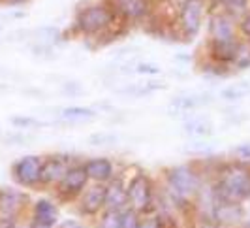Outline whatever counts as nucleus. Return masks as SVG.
Masks as SVG:
<instances>
[{
	"label": "nucleus",
	"mask_w": 250,
	"mask_h": 228,
	"mask_svg": "<svg viewBox=\"0 0 250 228\" xmlns=\"http://www.w3.org/2000/svg\"><path fill=\"white\" fill-rule=\"evenodd\" d=\"M87 183L88 178L83 164L70 166L64 178L57 183V194L64 200H74L77 196H81V192L87 189Z\"/></svg>",
	"instance_id": "nucleus-6"
},
{
	"label": "nucleus",
	"mask_w": 250,
	"mask_h": 228,
	"mask_svg": "<svg viewBox=\"0 0 250 228\" xmlns=\"http://www.w3.org/2000/svg\"><path fill=\"white\" fill-rule=\"evenodd\" d=\"M25 196L15 190H2L0 192V219L4 223H15V217L23 205Z\"/></svg>",
	"instance_id": "nucleus-16"
},
{
	"label": "nucleus",
	"mask_w": 250,
	"mask_h": 228,
	"mask_svg": "<svg viewBox=\"0 0 250 228\" xmlns=\"http://www.w3.org/2000/svg\"><path fill=\"white\" fill-rule=\"evenodd\" d=\"M139 213H136L134 209L126 207L125 211H121V228H139Z\"/></svg>",
	"instance_id": "nucleus-25"
},
{
	"label": "nucleus",
	"mask_w": 250,
	"mask_h": 228,
	"mask_svg": "<svg viewBox=\"0 0 250 228\" xmlns=\"http://www.w3.org/2000/svg\"><path fill=\"white\" fill-rule=\"evenodd\" d=\"M209 102V96H181V98H175L171 102V106L177 108V110H192V108H198V106H203Z\"/></svg>",
	"instance_id": "nucleus-22"
},
{
	"label": "nucleus",
	"mask_w": 250,
	"mask_h": 228,
	"mask_svg": "<svg viewBox=\"0 0 250 228\" xmlns=\"http://www.w3.org/2000/svg\"><path fill=\"white\" fill-rule=\"evenodd\" d=\"M239 30L245 38L250 40V12H247L241 19H239Z\"/></svg>",
	"instance_id": "nucleus-30"
},
{
	"label": "nucleus",
	"mask_w": 250,
	"mask_h": 228,
	"mask_svg": "<svg viewBox=\"0 0 250 228\" xmlns=\"http://www.w3.org/2000/svg\"><path fill=\"white\" fill-rule=\"evenodd\" d=\"M249 94H250V81H243V83L231 85V87L222 91V96H224L226 100H241V98H245Z\"/></svg>",
	"instance_id": "nucleus-21"
},
{
	"label": "nucleus",
	"mask_w": 250,
	"mask_h": 228,
	"mask_svg": "<svg viewBox=\"0 0 250 228\" xmlns=\"http://www.w3.org/2000/svg\"><path fill=\"white\" fill-rule=\"evenodd\" d=\"M185 130L188 134L196 136V138H203V136H211L213 134V125L207 119H192L185 125Z\"/></svg>",
	"instance_id": "nucleus-20"
},
{
	"label": "nucleus",
	"mask_w": 250,
	"mask_h": 228,
	"mask_svg": "<svg viewBox=\"0 0 250 228\" xmlns=\"http://www.w3.org/2000/svg\"><path fill=\"white\" fill-rule=\"evenodd\" d=\"M85 172H87V178L92 179L94 183H107L113 179V162L105 157H94V159H88L87 162L83 164Z\"/></svg>",
	"instance_id": "nucleus-13"
},
{
	"label": "nucleus",
	"mask_w": 250,
	"mask_h": 228,
	"mask_svg": "<svg viewBox=\"0 0 250 228\" xmlns=\"http://www.w3.org/2000/svg\"><path fill=\"white\" fill-rule=\"evenodd\" d=\"M228 17H243L249 12V0H218Z\"/></svg>",
	"instance_id": "nucleus-19"
},
{
	"label": "nucleus",
	"mask_w": 250,
	"mask_h": 228,
	"mask_svg": "<svg viewBox=\"0 0 250 228\" xmlns=\"http://www.w3.org/2000/svg\"><path fill=\"white\" fill-rule=\"evenodd\" d=\"M203 10L205 2L203 0H185L181 8V28L187 36H196L200 32L201 23H203Z\"/></svg>",
	"instance_id": "nucleus-8"
},
{
	"label": "nucleus",
	"mask_w": 250,
	"mask_h": 228,
	"mask_svg": "<svg viewBox=\"0 0 250 228\" xmlns=\"http://www.w3.org/2000/svg\"><path fill=\"white\" fill-rule=\"evenodd\" d=\"M98 228H121V211H104Z\"/></svg>",
	"instance_id": "nucleus-24"
},
{
	"label": "nucleus",
	"mask_w": 250,
	"mask_h": 228,
	"mask_svg": "<svg viewBox=\"0 0 250 228\" xmlns=\"http://www.w3.org/2000/svg\"><path fill=\"white\" fill-rule=\"evenodd\" d=\"M2 228H17V225H15V223H4Z\"/></svg>",
	"instance_id": "nucleus-34"
},
{
	"label": "nucleus",
	"mask_w": 250,
	"mask_h": 228,
	"mask_svg": "<svg viewBox=\"0 0 250 228\" xmlns=\"http://www.w3.org/2000/svg\"><path fill=\"white\" fill-rule=\"evenodd\" d=\"M115 21V13L107 4H90L79 10L75 15V28L85 34V36H94L107 30Z\"/></svg>",
	"instance_id": "nucleus-3"
},
{
	"label": "nucleus",
	"mask_w": 250,
	"mask_h": 228,
	"mask_svg": "<svg viewBox=\"0 0 250 228\" xmlns=\"http://www.w3.org/2000/svg\"><path fill=\"white\" fill-rule=\"evenodd\" d=\"M128 207L126 198V185L123 179H111L105 185V209L107 211H125Z\"/></svg>",
	"instance_id": "nucleus-15"
},
{
	"label": "nucleus",
	"mask_w": 250,
	"mask_h": 228,
	"mask_svg": "<svg viewBox=\"0 0 250 228\" xmlns=\"http://www.w3.org/2000/svg\"><path fill=\"white\" fill-rule=\"evenodd\" d=\"M139 228H164L162 221H158V219H154V217H147V219H143L141 223H139Z\"/></svg>",
	"instance_id": "nucleus-31"
},
{
	"label": "nucleus",
	"mask_w": 250,
	"mask_h": 228,
	"mask_svg": "<svg viewBox=\"0 0 250 228\" xmlns=\"http://www.w3.org/2000/svg\"><path fill=\"white\" fill-rule=\"evenodd\" d=\"M167 178V190L171 194V204L187 202L190 198H196L201 190L200 174L188 164L173 166L166 174Z\"/></svg>",
	"instance_id": "nucleus-2"
},
{
	"label": "nucleus",
	"mask_w": 250,
	"mask_h": 228,
	"mask_svg": "<svg viewBox=\"0 0 250 228\" xmlns=\"http://www.w3.org/2000/svg\"><path fill=\"white\" fill-rule=\"evenodd\" d=\"M42 166H43V157L26 155L13 162L12 176L21 187H36L42 179Z\"/></svg>",
	"instance_id": "nucleus-5"
},
{
	"label": "nucleus",
	"mask_w": 250,
	"mask_h": 228,
	"mask_svg": "<svg viewBox=\"0 0 250 228\" xmlns=\"http://www.w3.org/2000/svg\"><path fill=\"white\" fill-rule=\"evenodd\" d=\"M0 34H2V26H0Z\"/></svg>",
	"instance_id": "nucleus-35"
},
{
	"label": "nucleus",
	"mask_w": 250,
	"mask_h": 228,
	"mask_svg": "<svg viewBox=\"0 0 250 228\" xmlns=\"http://www.w3.org/2000/svg\"><path fill=\"white\" fill-rule=\"evenodd\" d=\"M247 225H249V227H250V219H249V223H247Z\"/></svg>",
	"instance_id": "nucleus-36"
},
{
	"label": "nucleus",
	"mask_w": 250,
	"mask_h": 228,
	"mask_svg": "<svg viewBox=\"0 0 250 228\" xmlns=\"http://www.w3.org/2000/svg\"><path fill=\"white\" fill-rule=\"evenodd\" d=\"M136 72L138 74H147V76H156V74H160V66L152 63H139L136 66Z\"/></svg>",
	"instance_id": "nucleus-29"
},
{
	"label": "nucleus",
	"mask_w": 250,
	"mask_h": 228,
	"mask_svg": "<svg viewBox=\"0 0 250 228\" xmlns=\"http://www.w3.org/2000/svg\"><path fill=\"white\" fill-rule=\"evenodd\" d=\"M61 117L66 119V121H72V123H77V121H90L96 117V112L92 108H85V106H70V108H64L61 110Z\"/></svg>",
	"instance_id": "nucleus-18"
},
{
	"label": "nucleus",
	"mask_w": 250,
	"mask_h": 228,
	"mask_svg": "<svg viewBox=\"0 0 250 228\" xmlns=\"http://www.w3.org/2000/svg\"><path fill=\"white\" fill-rule=\"evenodd\" d=\"M209 36L211 42H224L235 38V23L226 13H214L209 21Z\"/></svg>",
	"instance_id": "nucleus-14"
},
{
	"label": "nucleus",
	"mask_w": 250,
	"mask_h": 228,
	"mask_svg": "<svg viewBox=\"0 0 250 228\" xmlns=\"http://www.w3.org/2000/svg\"><path fill=\"white\" fill-rule=\"evenodd\" d=\"M231 155L237 159V162L250 166V143H241L231 149Z\"/></svg>",
	"instance_id": "nucleus-26"
},
{
	"label": "nucleus",
	"mask_w": 250,
	"mask_h": 228,
	"mask_svg": "<svg viewBox=\"0 0 250 228\" xmlns=\"http://www.w3.org/2000/svg\"><path fill=\"white\" fill-rule=\"evenodd\" d=\"M213 192L216 198L241 204L250 198V166L233 162L218 172Z\"/></svg>",
	"instance_id": "nucleus-1"
},
{
	"label": "nucleus",
	"mask_w": 250,
	"mask_h": 228,
	"mask_svg": "<svg viewBox=\"0 0 250 228\" xmlns=\"http://www.w3.org/2000/svg\"><path fill=\"white\" fill-rule=\"evenodd\" d=\"M107 6L111 8L115 17H123L128 21L143 19L149 13V2L147 0H107Z\"/></svg>",
	"instance_id": "nucleus-11"
},
{
	"label": "nucleus",
	"mask_w": 250,
	"mask_h": 228,
	"mask_svg": "<svg viewBox=\"0 0 250 228\" xmlns=\"http://www.w3.org/2000/svg\"><path fill=\"white\" fill-rule=\"evenodd\" d=\"M10 123H12L13 127H19V128H28V127H40V125H43V123H40L36 119H32V117H12L10 119Z\"/></svg>",
	"instance_id": "nucleus-27"
},
{
	"label": "nucleus",
	"mask_w": 250,
	"mask_h": 228,
	"mask_svg": "<svg viewBox=\"0 0 250 228\" xmlns=\"http://www.w3.org/2000/svg\"><path fill=\"white\" fill-rule=\"evenodd\" d=\"M209 217L220 227H235V225L245 221V207L241 204L220 200L214 196V204L211 207Z\"/></svg>",
	"instance_id": "nucleus-7"
},
{
	"label": "nucleus",
	"mask_w": 250,
	"mask_h": 228,
	"mask_svg": "<svg viewBox=\"0 0 250 228\" xmlns=\"http://www.w3.org/2000/svg\"><path fill=\"white\" fill-rule=\"evenodd\" d=\"M126 198H128V207L139 215L150 211L154 205V187L149 176L136 174L130 179L126 185Z\"/></svg>",
	"instance_id": "nucleus-4"
},
{
	"label": "nucleus",
	"mask_w": 250,
	"mask_h": 228,
	"mask_svg": "<svg viewBox=\"0 0 250 228\" xmlns=\"http://www.w3.org/2000/svg\"><path fill=\"white\" fill-rule=\"evenodd\" d=\"M68 168H70V164L64 162V157H61V155L43 159L40 183H42V185H57V183L64 178V174L68 172Z\"/></svg>",
	"instance_id": "nucleus-12"
},
{
	"label": "nucleus",
	"mask_w": 250,
	"mask_h": 228,
	"mask_svg": "<svg viewBox=\"0 0 250 228\" xmlns=\"http://www.w3.org/2000/svg\"><path fill=\"white\" fill-rule=\"evenodd\" d=\"M88 141L92 143V145H113V143H117V136H113V134H92Z\"/></svg>",
	"instance_id": "nucleus-28"
},
{
	"label": "nucleus",
	"mask_w": 250,
	"mask_h": 228,
	"mask_svg": "<svg viewBox=\"0 0 250 228\" xmlns=\"http://www.w3.org/2000/svg\"><path fill=\"white\" fill-rule=\"evenodd\" d=\"M0 2L10 4V6H19V4H25V2H28V0H0Z\"/></svg>",
	"instance_id": "nucleus-33"
},
{
	"label": "nucleus",
	"mask_w": 250,
	"mask_h": 228,
	"mask_svg": "<svg viewBox=\"0 0 250 228\" xmlns=\"http://www.w3.org/2000/svg\"><path fill=\"white\" fill-rule=\"evenodd\" d=\"M59 225V207L49 198H40L32 209L28 228H55Z\"/></svg>",
	"instance_id": "nucleus-9"
},
{
	"label": "nucleus",
	"mask_w": 250,
	"mask_h": 228,
	"mask_svg": "<svg viewBox=\"0 0 250 228\" xmlns=\"http://www.w3.org/2000/svg\"><path fill=\"white\" fill-rule=\"evenodd\" d=\"M105 209V185L94 183L81 192L79 196V211L83 215H96Z\"/></svg>",
	"instance_id": "nucleus-10"
},
{
	"label": "nucleus",
	"mask_w": 250,
	"mask_h": 228,
	"mask_svg": "<svg viewBox=\"0 0 250 228\" xmlns=\"http://www.w3.org/2000/svg\"><path fill=\"white\" fill-rule=\"evenodd\" d=\"M239 49V40H224V42H211L209 44V55L211 61L216 64H233Z\"/></svg>",
	"instance_id": "nucleus-17"
},
{
	"label": "nucleus",
	"mask_w": 250,
	"mask_h": 228,
	"mask_svg": "<svg viewBox=\"0 0 250 228\" xmlns=\"http://www.w3.org/2000/svg\"><path fill=\"white\" fill-rule=\"evenodd\" d=\"M55 228H85V227L79 221H75V219H66V221H61Z\"/></svg>",
	"instance_id": "nucleus-32"
},
{
	"label": "nucleus",
	"mask_w": 250,
	"mask_h": 228,
	"mask_svg": "<svg viewBox=\"0 0 250 228\" xmlns=\"http://www.w3.org/2000/svg\"><path fill=\"white\" fill-rule=\"evenodd\" d=\"M233 66L237 70H247L250 68V42H239V49L235 55Z\"/></svg>",
	"instance_id": "nucleus-23"
}]
</instances>
